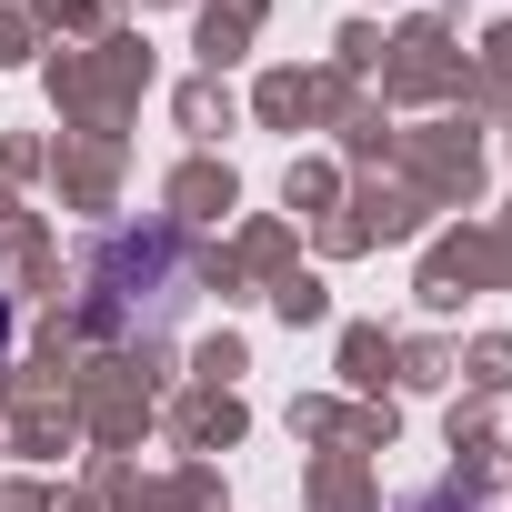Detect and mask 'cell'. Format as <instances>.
<instances>
[{"mask_svg": "<svg viewBox=\"0 0 512 512\" xmlns=\"http://www.w3.org/2000/svg\"><path fill=\"white\" fill-rule=\"evenodd\" d=\"M412 512H482V502H462V492H422Z\"/></svg>", "mask_w": 512, "mask_h": 512, "instance_id": "1", "label": "cell"}, {"mask_svg": "<svg viewBox=\"0 0 512 512\" xmlns=\"http://www.w3.org/2000/svg\"><path fill=\"white\" fill-rule=\"evenodd\" d=\"M0 352H11V292H0Z\"/></svg>", "mask_w": 512, "mask_h": 512, "instance_id": "2", "label": "cell"}]
</instances>
